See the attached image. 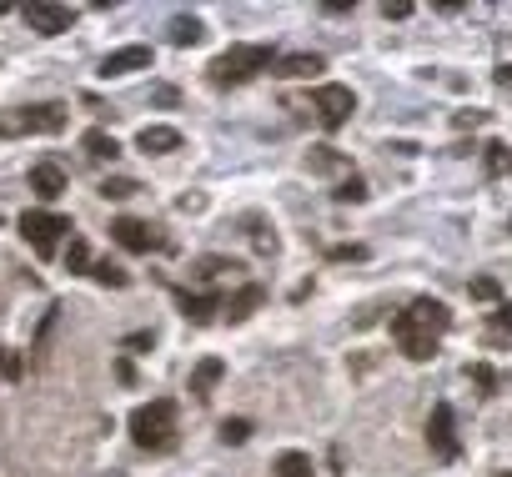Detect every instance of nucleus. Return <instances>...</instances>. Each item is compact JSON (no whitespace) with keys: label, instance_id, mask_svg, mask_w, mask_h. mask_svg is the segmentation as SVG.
<instances>
[{"label":"nucleus","instance_id":"18","mask_svg":"<svg viewBox=\"0 0 512 477\" xmlns=\"http://www.w3.org/2000/svg\"><path fill=\"white\" fill-rule=\"evenodd\" d=\"M81 146H86V156H91V161H116V156H121L116 136H106V131H86V136H81Z\"/></svg>","mask_w":512,"mask_h":477},{"label":"nucleus","instance_id":"25","mask_svg":"<svg viewBox=\"0 0 512 477\" xmlns=\"http://www.w3.org/2000/svg\"><path fill=\"white\" fill-rule=\"evenodd\" d=\"M246 437H251V422H246V417H226V422H221V442H226V447H241Z\"/></svg>","mask_w":512,"mask_h":477},{"label":"nucleus","instance_id":"4","mask_svg":"<svg viewBox=\"0 0 512 477\" xmlns=\"http://www.w3.org/2000/svg\"><path fill=\"white\" fill-rule=\"evenodd\" d=\"M66 126V106H26L0 116V136H56Z\"/></svg>","mask_w":512,"mask_h":477},{"label":"nucleus","instance_id":"33","mask_svg":"<svg viewBox=\"0 0 512 477\" xmlns=\"http://www.w3.org/2000/svg\"><path fill=\"white\" fill-rule=\"evenodd\" d=\"M382 16H387V21H407L412 6H407V0H397V6H382Z\"/></svg>","mask_w":512,"mask_h":477},{"label":"nucleus","instance_id":"34","mask_svg":"<svg viewBox=\"0 0 512 477\" xmlns=\"http://www.w3.org/2000/svg\"><path fill=\"white\" fill-rule=\"evenodd\" d=\"M126 347H131V352H141V347H151V332H136V337H126Z\"/></svg>","mask_w":512,"mask_h":477},{"label":"nucleus","instance_id":"3","mask_svg":"<svg viewBox=\"0 0 512 477\" xmlns=\"http://www.w3.org/2000/svg\"><path fill=\"white\" fill-rule=\"evenodd\" d=\"M131 442L146 447V452H171L176 447V402L171 397L141 402L131 412Z\"/></svg>","mask_w":512,"mask_h":477},{"label":"nucleus","instance_id":"10","mask_svg":"<svg viewBox=\"0 0 512 477\" xmlns=\"http://www.w3.org/2000/svg\"><path fill=\"white\" fill-rule=\"evenodd\" d=\"M151 66V46H121V51H111L106 61H101V76L111 81V76H131V71H146Z\"/></svg>","mask_w":512,"mask_h":477},{"label":"nucleus","instance_id":"26","mask_svg":"<svg viewBox=\"0 0 512 477\" xmlns=\"http://www.w3.org/2000/svg\"><path fill=\"white\" fill-rule=\"evenodd\" d=\"M91 267V247L81 242V236H71V247H66V272H86Z\"/></svg>","mask_w":512,"mask_h":477},{"label":"nucleus","instance_id":"29","mask_svg":"<svg viewBox=\"0 0 512 477\" xmlns=\"http://www.w3.org/2000/svg\"><path fill=\"white\" fill-rule=\"evenodd\" d=\"M472 297H477V302H497V297H502V287H497L492 277H477V282H472Z\"/></svg>","mask_w":512,"mask_h":477},{"label":"nucleus","instance_id":"32","mask_svg":"<svg viewBox=\"0 0 512 477\" xmlns=\"http://www.w3.org/2000/svg\"><path fill=\"white\" fill-rule=\"evenodd\" d=\"M0 372L16 382V377H21V357H16V352H0Z\"/></svg>","mask_w":512,"mask_h":477},{"label":"nucleus","instance_id":"16","mask_svg":"<svg viewBox=\"0 0 512 477\" xmlns=\"http://www.w3.org/2000/svg\"><path fill=\"white\" fill-rule=\"evenodd\" d=\"M206 41V26L196 16H176L171 21V46H201Z\"/></svg>","mask_w":512,"mask_h":477},{"label":"nucleus","instance_id":"15","mask_svg":"<svg viewBox=\"0 0 512 477\" xmlns=\"http://www.w3.org/2000/svg\"><path fill=\"white\" fill-rule=\"evenodd\" d=\"M176 307L191 317V322H211L221 312V297L216 292H176Z\"/></svg>","mask_w":512,"mask_h":477},{"label":"nucleus","instance_id":"36","mask_svg":"<svg viewBox=\"0 0 512 477\" xmlns=\"http://www.w3.org/2000/svg\"><path fill=\"white\" fill-rule=\"evenodd\" d=\"M497 477H512V472H497Z\"/></svg>","mask_w":512,"mask_h":477},{"label":"nucleus","instance_id":"5","mask_svg":"<svg viewBox=\"0 0 512 477\" xmlns=\"http://www.w3.org/2000/svg\"><path fill=\"white\" fill-rule=\"evenodd\" d=\"M66 231H71V221H66L61 211H26V216H21V236L31 242L36 257H56V247H61Z\"/></svg>","mask_w":512,"mask_h":477},{"label":"nucleus","instance_id":"2","mask_svg":"<svg viewBox=\"0 0 512 477\" xmlns=\"http://www.w3.org/2000/svg\"><path fill=\"white\" fill-rule=\"evenodd\" d=\"M277 66V51L272 46H231V51H221L211 66H206V81L211 86H246V81H256L262 71H272Z\"/></svg>","mask_w":512,"mask_h":477},{"label":"nucleus","instance_id":"23","mask_svg":"<svg viewBox=\"0 0 512 477\" xmlns=\"http://www.w3.org/2000/svg\"><path fill=\"white\" fill-rule=\"evenodd\" d=\"M307 166H312V171H347V156H337L332 146H317V151L307 156Z\"/></svg>","mask_w":512,"mask_h":477},{"label":"nucleus","instance_id":"21","mask_svg":"<svg viewBox=\"0 0 512 477\" xmlns=\"http://www.w3.org/2000/svg\"><path fill=\"white\" fill-rule=\"evenodd\" d=\"M221 272H241V267L226 262V257H196V262H191V277H196V282H216Z\"/></svg>","mask_w":512,"mask_h":477},{"label":"nucleus","instance_id":"27","mask_svg":"<svg viewBox=\"0 0 512 477\" xmlns=\"http://www.w3.org/2000/svg\"><path fill=\"white\" fill-rule=\"evenodd\" d=\"M332 196H337L342 206H347V201L357 206V201H367V181H362V176H347V181H342V186H337Z\"/></svg>","mask_w":512,"mask_h":477},{"label":"nucleus","instance_id":"12","mask_svg":"<svg viewBox=\"0 0 512 477\" xmlns=\"http://www.w3.org/2000/svg\"><path fill=\"white\" fill-rule=\"evenodd\" d=\"M221 377H226V362H221V357H201L196 372H191V397H196V402H211V392H216Z\"/></svg>","mask_w":512,"mask_h":477},{"label":"nucleus","instance_id":"19","mask_svg":"<svg viewBox=\"0 0 512 477\" xmlns=\"http://www.w3.org/2000/svg\"><path fill=\"white\" fill-rule=\"evenodd\" d=\"M482 161H487V176H512V146L507 141H487Z\"/></svg>","mask_w":512,"mask_h":477},{"label":"nucleus","instance_id":"9","mask_svg":"<svg viewBox=\"0 0 512 477\" xmlns=\"http://www.w3.org/2000/svg\"><path fill=\"white\" fill-rule=\"evenodd\" d=\"M26 26L41 31V36H66L76 26V11L71 6H51V0H36V6H26Z\"/></svg>","mask_w":512,"mask_h":477},{"label":"nucleus","instance_id":"8","mask_svg":"<svg viewBox=\"0 0 512 477\" xmlns=\"http://www.w3.org/2000/svg\"><path fill=\"white\" fill-rule=\"evenodd\" d=\"M111 242H116L121 252L146 257V252H156V247H161V236H156L146 221H136V216H116V221H111Z\"/></svg>","mask_w":512,"mask_h":477},{"label":"nucleus","instance_id":"22","mask_svg":"<svg viewBox=\"0 0 512 477\" xmlns=\"http://www.w3.org/2000/svg\"><path fill=\"white\" fill-rule=\"evenodd\" d=\"M277 477H312V457L307 452H282L277 457Z\"/></svg>","mask_w":512,"mask_h":477},{"label":"nucleus","instance_id":"7","mask_svg":"<svg viewBox=\"0 0 512 477\" xmlns=\"http://www.w3.org/2000/svg\"><path fill=\"white\" fill-rule=\"evenodd\" d=\"M427 447H432L442 462H452V457L462 452V442H457V417H452L447 402H437L432 417H427Z\"/></svg>","mask_w":512,"mask_h":477},{"label":"nucleus","instance_id":"31","mask_svg":"<svg viewBox=\"0 0 512 477\" xmlns=\"http://www.w3.org/2000/svg\"><path fill=\"white\" fill-rule=\"evenodd\" d=\"M367 247H332V262H362Z\"/></svg>","mask_w":512,"mask_h":477},{"label":"nucleus","instance_id":"30","mask_svg":"<svg viewBox=\"0 0 512 477\" xmlns=\"http://www.w3.org/2000/svg\"><path fill=\"white\" fill-rule=\"evenodd\" d=\"M492 332H512V302H497V312H492Z\"/></svg>","mask_w":512,"mask_h":477},{"label":"nucleus","instance_id":"11","mask_svg":"<svg viewBox=\"0 0 512 477\" xmlns=\"http://www.w3.org/2000/svg\"><path fill=\"white\" fill-rule=\"evenodd\" d=\"M262 302H267V287H262V282H246L241 292H231V302H221V312H226L231 322H246Z\"/></svg>","mask_w":512,"mask_h":477},{"label":"nucleus","instance_id":"24","mask_svg":"<svg viewBox=\"0 0 512 477\" xmlns=\"http://www.w3.org/2000/svg\"><path fill=\"white\" fill-rule=\"evenodd\" d=\"M136 191H141V186H136L131 176H111V181H101V196H106V201H126V196H136Z\"/></svg>","mask_w":512,"mask_h":477},{"label":"nucleus","instance_id":"1","mask_svg":"<svg viewBox=\"0 0 512 477\" xmlns=\"http://www.w3.org/2000/svg\"><path fill=\"white\" fill-rule=\"evenodd\" d=\"M447 327H452V312L437 297H417V302H407V312L392 317V342L402 347V357L427 362L437 352V342H442Z\"/></svg>","mask_w":512,"mask_h":477},{"label":"nucleus","instance_id":"28","mask_svg":"<svg viewBox=\"0 0 512 477\" xmlns=\"http://www.w3.org/2000/svg\"><path fill=\"white\" fill-rule=\"evenodd\" d=\"M467 377H472V382H477L482 392H497V382H502V377H497V372H492L487 362H472V367H467Z\"/></svg>","mask_w":512,"mask_h":477},{"label":"nucleus","instance_id":"35","mask_svg":"<svg viewBox=\"0 0 512 477\" xmlns=\"http://www.w3.org/2000/svg\"><path fill=\"white\" fill-rule=\"evenodd\" d=\"M497 81H502V86H512V66H502V71H497Z\"/></svg>","mask_w":512,"mask_h":477},{"label":"nucleus","instance_id":"20","mask_svg":"<svg viewBox=\"0 0 512 477\" xmlns=\"http://www.w3.org/2000/svg\"><path fill=\"white\" fill-rule=\"evenodd\" d=\"M91 277H96L101 287H131V272H126L121 262H111V257H101V262H91Z\"/></svg>","mask_w":512,"mask_h":477},{"label":"nucleus","instance_id":"14","mask_svg":"<svg viewBox=\"0 0 512 477\" xmlns=\"http://www.w3.org/2000/svg\"><path fill=\"white\" fill-rule=\"evenodd\" d=\"M31 191H36L41 201H56V196H66V171H61V166H51V161L31 166Z\"/></svg>","mask_w":512,"mask_h":477},{"label":"nucleus","instance_id":"13","mask_svg":"<svg viewBox=\"0 0 512 477\" xmlns=\"http://www.w3.org/2000/svg\"><path fill=\"white\" fill-rule=\"evenodd\" d=\"M136 146H141L146 156H166V151H181V131H176V126H141Z\"/></svg>","mask_w":512,"mask_h":477},{"label":"nucleus","instance_id":"6","mask_svg":"<svg viewBox=\"0 0 512 477\" xmlns=\"http://www.w3.org/2000/svg\"><path fill=\"white\" fill-rule=\"evenodd\" d=\"M312 111L322 116V126H327V131H337V126H347V121H352L357 96H352V86L327 81V86H317V91H312Z\"/></svg>","mask_w":512,"mask_h":477},{"label":"nucleus","instance_id":"17","mask_svg":"<svg viewBox=\"0 0 512 477\" xmlns=\"http://www.w3.org/2000/svg\"><path fill=\"white\" fill-rule=\"evenodd\" d=\"M322 66H327L322 56H307V51H302V56H282V61H277V76H292V81H297V76H317Z\"/></svg>","mask_w":512,"mask_h":477}]
</instances>
